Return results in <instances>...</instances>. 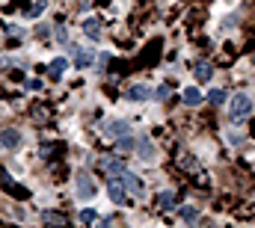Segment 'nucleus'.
I'll list each match as a JSON object with an SVG mask.
<instances>
[{
	"label": "nucleus",
	"instance_id": "1",
	"mask_svg": "<svg viewBox=\"0 0 255 228\" xmlns=\"http://www.w3.org/2000/svg\"><path fill=\"white\" fill-rule=\"evenodd\" d=\"M253 116V98L247 95V92H238L235 98H232V104H229V122H247Z\"/></svg>",
	"mask_w": 255,
	"mask_h": 228
},
{
	"label": "nucleus",
	"instance_id": "2",
	"mask_svg": "<svg viewBox=\"0 0 255 228\" xmlns=\"http://www.w3.org/2000/svg\"><path fill=\"white\" fill-rule=\"evenodd\" d=\"M107 196H110V202L119 205V208L131 205V193H128V187H125L122 181H110V184H107Z\"/></svg>",
	"mask_w": 255,
	"mask_h": 228
},
{
	"label": "nucleus",
	"instance_id": "3",
	"mask_svg": "<svg viewBox=\"0 0 255 228\" xmlns=\"http://www.w3.org/2000/svg\"><path fill=\"white\" fill-rule=\"evenodd\" d=\"M125 134H131L128 122H122V119H110V122H104V137L119 139V137H125Z\"/></svg>",
	"mask_w": 255,
	"mask_h": 228
},
{
	"label": "nucleus",
	"instance_id": "4",
	"mask_svg": "<svg viewBox=\"0 0 255 228\" xmlns=\"http://www.w3.org/2000/svg\"><path fill=\"white\" fill-rule=\"evenodd\" d=\"M101 169H104L107 175H113V178H122V175L128 172L125 163H122L119 157H104V160H101Z\"/></svg>",
	"mask_w": 255,
	"mask_h": 228
},
{
	"label": "nucleus",
	"instance_id": "5",
	"mask_svg": "<svg viewBox=\"0 0 255 228\" xmlns=\"http://www.w3.org/2000/svg\"><path fill=\"white\" fill-rule=\"evenodd\" d=\"M137 157H140V160H146V163H152V160H154V145H152V139H149V137H140V139H137Z\"/></svg>",
	"mask_w": 255,
	"mask_h": 228
},
{
	"label": "nucleus",
	"instance_id": "6",
	"mask_svg": "<svg viewBox=\"0 0 255 228\" xmlns=\"http://www.w3.org/2000/svg\"><path fill=\"white\" fill-rule=\"evenodd\" d=\"M77 196H80V199H92V196H95V184H92V178H89L86 172L77 175Z\"/></svg>",
	"mask_w": 255,
	"mask_h": 228
},
{
	"label": "nucleus",
	"instance_id": "7",
	"mask_svg": "<svg viewBox=\"0 0 255 228\" xmlns=\"http://www.w3.org/2000/svg\"><path fill=\"white\" fill-rule=\"evenodd\" d=\"M119 181H122V184L128 187V193H131V196H143V193H146V187H143V181H140V178H137L134 172H125V175H122Z\"/></svg>",
	"mask_w": 255,
	"mask_h": 228
},
{
	"label": "nucleus",
	"instance_id": "8",
	"mask_svg": "<svg viewBox=\"0 0 255 228\" xmlns=\"http://www.w3.org/2000/svg\"><path fill=\"white\" fill-rule=\"evenodd\" d=\"M80 27H83V33H86L92 42H101V21H98V18H92V15H89Z\"/></svg>",
	"mask_w": 255,
	"mask_h": 228
},
{
	"label": "nucleus",
	"instance_id": "9",
	"mask_svg": "<svg viewBox=\"0 0 255 228\" xmlns=\"http://www.w3.org/2000/svg\"><path fill=\"white\" fill-rule=\"evenodd\" d=\"M125 95H128V101H146V98H152V86H146V83H137V86H131Z\"/></svg>",
	"mask_w": 255,
	"mask_h": 228
},
{
	"label": "nucleus",
	"instance_id": "10",
	"mask_svg": "<svg viewBox=\"0 0 255 228\" xmlns=\"http://www.w3.org/2000/svg\"><path fill=\"white\" fill-rule=\"evenodd\" d=\"M65 65H68V59H62V56H56V59H51V65H48V74H51L53 80H59V77L65 74Z\"/></svg>",
	"mask_w": 255,
	"mask_h": 228
},
{
	"label": "nucleus",
	"instance_id": "11",
	"mask_svg": "<svg viewBox=\"0 0 255 228\" xmlns=\"http://www.w3.org/2000/svg\"><path fill=\"white\" fill-rule=\"evenodd\" d=\"M211 74H214L211 62H199V65L193 68V77H196V83H208V80H211Z\"/></svg>",
	"mask_w": 255,
	"mask_h": 228
},
{
	"label": "nucleus",
	"instance_id": "12",
	"mask_svg": "<svg viewBox=\"0 0 255 228\" xmlns=\"http://www.w3.org/2000/svg\"><path fill=\"white\" fill-rule=\"evenodd\" d=\"M181 98H184L187 107H199V104H202V92H199V86H187Z\"/></svg>",
	"mask_w": 255,
	"mask_h": 228
},
{
	"label": "nucleus",
	"instance_id": "13",
	"mask_svg": "<svg viewBox=\"0 0 255 228\" xmlns=\"http://www.w3.org/2000/svg\"><path fill=\"white\" fill-rule=\"evenodd\" d=\"M0 145L3 148H18L21 145V134L18 131H3L0 134Z\"/></svg>",
	"mask_w": 255,
	"mask_h": 228
},
{
	"label": "nucleus",
	"instance_id": "14",
	"mask_svg": "<svg viewBox=\"0 0 255 228\" xmlns=\"http://www.w3.org/2000/svg\"><path fill=\"white\" fill-rule=\"evenodd\" d=\"M92 59H95L92 50H77V53H74V65H77V68H89Z\"/></svg>",
	"mask_w": 255,
	"mask_h": 228
},
{
	"label": "nucleus",
	"instance_id": "15",
	"mask_svg": "<svg viewBox=\"0 0 255 228\" xmlns=\"http://www.w3.org/2000/svg\"><path fill=\"white\" fill-rule=\"evenodd\" d=\"M157 208L160 211H172L175 208V193H160L157 196Z\"/></svg>",
	"mask_w": 255,
	"mask_h": 228
},
{
	"label": "nucleus",
	"instance_id": "16",
	"mask_svg": "<svg viewBox=\"0 0 255 228\" xmlns=\"http://www.w3.org/2000/svg\"><path fill=\"white\" fill-rule=\"evenodd\" d=\"M42 220H45L48 226H68V217H62V214H53V211H48Z\"/></svg>",
	"mask_w": 255,
	"mask_h": 228
},
{
	"label": "nucleus",
	"instance_id": "17",
	"mask_svg": "<svg viewBox=\"0 0 255 228\" xmlns=\"http://www.w3.org/2000/svg\"><path fill=\"white\" fill-rule=\"evenodd\" d=\"M116 148H119V154H128V151H134L137 145H134V139L125 134V137H119V145H116Z\"/></svg>",
	"mask_w": 255,
	"mask_h": 228
},
{
	"label": "nucleus",
	"instance_id": "18",
	"mask_svg": "<svg viewBox=\"0 0 255 228\" xmlns=\"http://www.w3.org/2000/svg\"><path fill=\"white\" fill-rule=\"evenodd\" d=\"M226 98H229V95H226V89H211V95H208V101H211L214 107H220Z\"/></svg>",
	"mask_w": 255,
	"mask_h": 228
},
{
	"label": "nucleus",
	"instance_id": "19",
	"mask_svg": "<svg viewBox=\"0 0 255 228\" xmlns=\"http://www.w3.org/2000/svg\"><path fill=\"white\" fill-rule=\"evenodd\" d=\"M181 220L193 226V223H199V211L196 208H181Z\"/></svg>",
	"mask_w": 255,
	"mask_h": 228
},
{
	"label": "nucleus",
	"instance_id": "20",
	"mask_svg": "<svg viewBox=\"0 0 255 228\" xmlns=\"http://www.w3.org/2000/svg\"><path fill=\"white\" fill-rule=\"evenodd\" d=\"M80 223H86V226H92V223H98V211H92V208H86V211L80 214Z\"/></svg>",
	"mask_w": 255,
	"mask_h": 228
},
{
	"label": "nucleus",
	"instance_id": "21",
	"mask_svg": "<svg viewBox=\"0 0 255 228\" xmlns=\"http://www.w3.org/2000/svg\"><path fill=\"white\" fill-rule=\"evenodd\" d=\"M45 9H48V0H36V3L30 6V15H33V18H39Z\"/></svg>",
	"mask_w": 255,
	"mask_h": 228
},
{
	"label": "nucleus",
	"instance_id": "22",
	"mask_svg": "<svg viewBox=\"0 0 255 228\" xmlns=\"http://www.w3.org/2000/svg\"><path fill=\"white\" fill-rule=\"evenodd\" d=\"M24 86H27L30 92H39V89H42V80H36V77H27V80H24Z\"/></svg>",
	"mask_w": 255,
	"mask_h": 228
},
{
	"label": "nucleus",
	"instance_id": "23",
	"mask_svg": "<svg viewBox=\"0 0 255 228\" xmlns=\"http://www.w3.org/2000/svg\"><path fill=\"white\" fill-rule=\"evenodd\" d=\"M181 166H184V169H196V160H190V154H184V160H181Z\"/></svg>",
	"mask_w": 255,
	"mask_h": 228
},
{
	"label": "nucleus",
	"instance_id": "24",
	"mask_svg": "<svg viewBox=\"0 0 255 228\" xmlns=\"http://www.w3.org/2000/svg\"><path fill=\"white\" fill-rule=\"evenodd\" d=\"M56 42H59V45H65V42H68V39H65V30H62V27L56 30Z\"/></svg>",
	"mask_w": 255,
	"mask_h": 228
}]
</instances>
